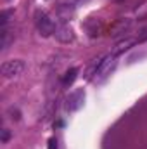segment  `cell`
I'll return each mask as SVG.
<instances>
[{
  "label": "cell",
  "mask_w": 147,
  "mask_h": 149,
  "mask_svg": "<svg viewBox=\"0 0 147 149\" xmlns=\"http://www.w3.org/2000/svg\"><path fill=\"white\" fill-rule=\"evenodd\" d=\"M116 66V54H107L106 57H102L97 64V70H95V76L94 80H104L107 74H111V71L114 70Z\"/></svg>",
  "instance_id": "obj_1"
},
{
  "label": "cell",
  "mask_w": 147,
  "mask_h": 149,
  "mask_svg": "<svg viewBox=\"0 0 147 149\" xmlns=\"http://www.w3.org/2000/svg\"><path fill=\"white\" fill-rule=\"evenodd\" d=\"M2 76L3 78H16L24 71V63L21 59H10L2 64Z\"/></svg>",
  "instance_id": "obj_2"
},
{
  "label": "cell",
  "mask_w": 147,
  "mask_h": 149,
  "mask_svg": "<svg viewBox=\"0 0 147 149\" xmlns=\"http://www.w3.org/2000/svg\"><path fill=\"white\" fill-rule=\"evenodd\" d=\"M37 28H38V31H40V35L50 37V35H54L55 24H54V21L50 19V16L47 12H38L37 14Z\"/></svg>",
  "instance_id": "obj_3"
},
{
  "label": "cell",
  "mask_w": 147,
  "mask_h": 149,
  "mask_svg": "<svg viewBox=\"0 0 147 149\" xmlns=\"http://www.w3.org/2000/svg\"><path fill=\"white\" fill-rule=\"evenodd\" d=\"M83 102H85V92L81 88H78V90H74V92H71L68 95V99H66V109L69 113H74L83 108Z\"/></svg>",
  "instance_id": "obj_4"
},
{
  "label": "cell",
  "mask_w": 147,
  "mask_h": 149,
  "mask_svg": "<svg viewBox=\"0 0 147 149\" xmlns=\"http://www.w3.org/2000/svg\"><path fill=\"white\" fill-rule=\"evenodd\" d=\"M54 37L57 42L61 43H69L74 40V33H73V28L68 24V23H61L59 26H55L54 30Z\"/></svg>",
  "instance_id": "obj_5"
},
{
  "label": "cell",
  "mask_w": 147,
  "mask_h": 149,
  "mask_svg": "<svg viewBox=\"0 0 147 149\" xmlns=\"http://www.w3.org/2000/svg\"><path fill=\"white\" fill-rule=\"evenodd\" d=\"M57 16H59V19H61L62 23H66V21L73 16V5H71V7H69V5H66V3H64V5H61V7H59V10H57Z\"/></svg>",
  "instance_id": "obj_6"
},
{
  "label": "cell",
  "mask_w": 147,
  "mask_h": 149,
  "mask_svg": "<svg viewBox=\"0 0 147 149\" xmlns=\"http://www.w3.org/2000/svg\"><path fill=\"white\" fill-rule=\"evenodd\" d=\"M135 42H137V40H133V38H126V40L119 42V43L116 45V49H114V52H112V54L119 56L121 52H125V50H128V49H130L132 45H135Z\"/></svg>",
  "instance_id": "obj_7"
},
{
  "label": "cell",
  "mask_w": 147,
  "mask_h": 149,
  "mask_svg": "<svg viewBox=\"0 0 147 149\" xmlns=\"http://www.w3.org/2000/svg\"><path fill=\"white\" fill-rule=\"evenodd\" d=\"M76 74H78V68H71L68 73L64 74V78H62V85H64V87H69L74 80H76Z\"/></svg>",
  "instance_id": "obj_8"
},
{
  "label": "cell",
  "mask_w": 147,
  "mask_h": 149,
  "mask_svg": "<svg viewBox=\"0 0 147 149\" xmlns=\"http://www.w3.org/2000/svg\"><path fill=\"white\" fill-rule=\"evenodd\" d=\"M128 26H130V23H128V21H126V23H125V21H121V23H118V26L112 30V33H111V35H112V37H116V35H119L123 30H126Z\"/></svg>",
  "instance_id": "obj_9"
},
{
  "label": "cell",
  "mask_w": 147,
  "mask_h": 149,
  "mask_svg": "<svg viewBox=\"0 0 147 149\" xmlns=\"http://www.w3.org/2000/svg\"><path fill=\"white\" fill-rule=\"evenodd\" d=\"M9 137H10V134H9V130H5V128H3V130H2V142L5 144V142L9 141Z\"/></svg>",
  "instance_id": "obj_10"
},
{
  "label": "cell",
  "mask_w": 147,
  "mask_h": 149,
  "mask_svg": "<svg viewBox=\"0 0 147 149\" xmlns=\"http://www.w3.org/2000/svg\"><path fill=\"white\" fill-rule=\"evenodd\" d=\"M49 149H57V141L55 139H50L49 141Z\"/></svg>",
  "instance_id": "obj_11"
}]
</instances>
